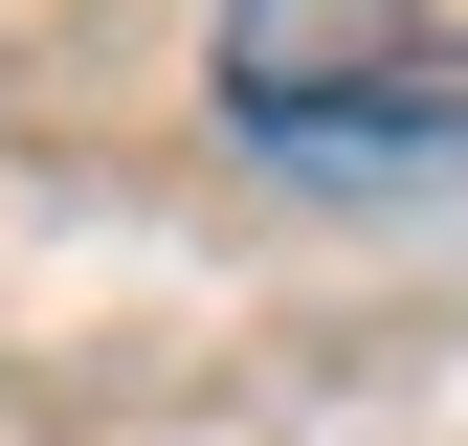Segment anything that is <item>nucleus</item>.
Listing matches in <instances>:
<instances>
[{
  "mask_svg": "<svg viewBox=\"0 0 468 446\" xmlns=\"http://www.w3.org/2000/svg\"><path fill=\"white\" fill-rule=\"evenodd\" d=\"M401 68H424V0H223V112L290 156H424L446 90Z\"/></svg>",
  "mask_w": 468,
  "mask_h": 446,
  "instance_id": "f257e3e1",
  "label": "nucleus"
}]
</instances>
